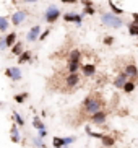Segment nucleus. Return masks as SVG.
<instances>
[{"label": "nucleus", "instance_id": "35", "mask_svg": "<svg viewBox=\"0 0 138 148\" xmlns=\"http://www.w3.org/2000/svg\"><path fill=\"white\" fill-rule=\"evenodd\" d=\"M60 2H64V3H77L78 0H60Z\"/></svg>", "mask_w": 138, "mask_h": 148}, {"label": "nucleus", "instance_id": "13", "mask_svg": "<svg viewBox=\"0 0 138 148\" xmlns=\"http://www.w3.org/2000/svg\"><path fill=\"white\" fill-rule=\"evenodd\" d=\"M3 39H5V46H7V47H12L13 44L16 42V33H8Z\"/></svg>", "mask_w": 138, "mask_h": 148}, {"label": "nucleus", "instance_id": "18", "mask_svg": "<svg viewBox=\"0 0 138 148\" xmlns=\"http://www.w3.org/2000/svg\"><path fill=\"white\" fill-rule=\"evenodd\" d=\"M12 47H13V49H12V54H13V56H20V54L23 52V44H21V42H15Z\"/></svg>", "mask_w": 138, "mask_h": 148}, {"label": "nucleus", "instance_id": "33", "mask_svg": "<svg viewBox=\"0 0 138 148\" xmlns=\"http://www.w3.org/2000/svg\"><path fill=\"white\" fill-rule=\"evenodd\" d=\"M46 135H47V132H46V129H41V130H39V137H41V138H44Z\"/></svg>", "mask_w": 138, "mask_h": 148}, {"label": "nucleus", "instance_id": "32", "mask_svg": "<svg viewBox=\"0 0 138 148\" xmlns=\"http://www.w3.org/2000/svg\"><path fill=\"white\" fill-rule=\"evenodd\" d=\"M49 33H51V31H49V29H46V31H44V33H42V34H39V38H38V39L44 41V39H46V38H47V36H49Z\"/></svg>", "mask_w": 138, "mask_h": 148}, {"label": "nucleus", "instance_id": "28", "mask_svg": "<svg viewBox=\"0 0 138 148\" xmlns=\"http://www.w3.org/2000/svg\"><path fill=\"white\" fill-rule=\"evenodd\" d=\"M33 145H34V147H38V148H42V147H44V142H42V138L39 137V138H34V140H33Z\"/></svg>", "mask_w": 138, "mask_h": 148}, {"label": "nucleus", "instance_id": "14", "mask_svg": "<svg viewBox=\"0 0 138 148\" xmlns=\"http://www.w3.org/2000/svg\"><path fill=\"white\" fill-rule=\"evenodd\" d=\"M10 134H12V140H13V142H15V143H20V132H18V125H16V124L10 129Z\"/></svg>", "mask_w": 138, "mask_h": 148}, {"label": "nucleus", "instance_id": "8", "mask_svg": "<svg viewBox=\"0 0 138 148\" xmlns=\"http://www.w3.org/2000/svg\"><path fill=\"white\" fill-rule=\"evenodd\" d=\"M39 34H41V26H39V25H36V26H33L29 29V33H28V36H26V41L33 42V41H36L39 38Z\"/></svg>", "mask_w": 138, "mask_h": 148}, {"label": "nucleus", "instance_id": "31", "mask_svg": "<svg viewBox=\"0 0 138 148\" xmlns=\"http://www.w3.org/2000/svg\"><path fill=\"white\" fill-rule=\"evenodd\" d=\"M94 12H96V10L93 8V5H89V7H85V13H88V15H94Z\"/></svg>", "mask_w": 138, "mask_h": 148}, {"label": "nucleus", "instance_id": "4", "mask_svg": "<svg viewBox=\"0 0 138 148\" xmlns=\"http://www.w3.org/2000/svg\"><path fill=\"white\" fill-rule=\"evenodd\" d=\"M78 83H80V75L77 73V72H68V75H67V80H65V86L67 88H77Z\"/></svg>", "mask_w": 138, "mask_h": 148}, {"label": "nucleus", "instance_id": "39", "mask_svg": "<svg viewBox=\"0 0 138 148\" xmlns=\"http://www.w3.org/2000/svg\"><path fill=\"white\" fill-rule=\"evenodd\" d=\"M0 106H2V103H0Z\"/></svg>", "mask_w": 138, "mask_h": 148}, {"label": "nucleus", "instance_id": "27", "mask_svg": "<svg viewBox=\"0 0 138 148\" xmlns=\"http://www.w3.org/2000/svg\"><path fill=\"white\" fill-rule=\"evenodd\" d=\"M26 98H28V93H21V95H15V98H13V99L16 101V103H20V104H21V103H25Z\"/></svg>", "mask_w": 138, "mask_h": 148}, {"label": "nucleus", "instance_id": "23", "mask_svg": "<svg viewBox=\"0 0 138 148\" xmlns=\"http://www.w3.org/2000/svg\"><path fill=\"white\" fill-rule=\"evenodd\" d=\"M109 7H111V10H112V13H114V15H122V13H124V10L119 8V7L114 3L112 0H109Z\"/></svg>", "mask_w": 138, "mask_h": 148}, {"label": "nucleus", "instance_id": "19", "mask_svg": "<svg viewBox=\"0 0 138 148\" xmlns=\"http://www.w3.org/2000/svg\"><path fill=\"white\" fill-rule=\"evenodd\" d=\"M122 90H124L125 93H132V91L135 90V82H128V80H127V82L124 83V86H122Z\"/></svg>", "mask_w": 138, "mask_h": 148}, {"label": "nucleus", "instance_id": "38", "mask_svg": "<svg viewBox=\"0 0 138 148\" xmlns=\"http://www.w3.org/2000/svg\"><path fill=\"white\" fill-rule=\"evenodd\" d=\"M25 2H38V0H25Z\"/></svg>", "mask_w": 138, "mask_h": 148}, {"label": "nucleus", "instance_id": "5", "mask_svg": "<svg viewBox=\"0 0 138 148\" xmlns=\"http://www.w3.org/2000/svg\"><path fill=\"white\" fill-rule=\"evenodd\" d=\"M5 75L10 80H13V82H20L21 80V70L18 69V67H8V69L5 70Z\"/></svg>", "mask_w": 138, "mask_h": 148}, {"label": "nucleus", "instance_id": "20", "mask_svg": "<svg viewBox=\"0 0 138 148\" xmlns=\"http://www.w3.org/2000/svg\"><path fill=\"white\" fill-rule=\"evenodd\" d=\"M31 60V52L29 51H23L20 54V64H25V62H29Z\"/></svg>", "mask_w": 138, "mask_h": 148}, {"label": "nucleus", "instance_id": "7", "mask_svg": "<svg viewBox=\"0 0 138 148\" xmlns=\"http://www.w3.org/2000/svg\"><path fill=\"white\" fill-rule=\"evenodd\" d=\"M64 20L67 23H75V25H81L83 23V15H77V13H65L64 15Z\"/></svg>", "mask_w": 138, "mask_h": 148}, {"label": "nucleus", "instance_id": "36", "mask_svg": "<svg viewBox=\"0 0 138 148\" xmlns=\"http://www.w3.org/2000/svg\"><path fill=\"white\" fill-rule=\"evenodd\" d=\"M83 5H85V7H89L91 2H89V0H83Z\"/></svg>", "mask_w": 138, "mask_h": 148}, {"label": "nucleus", "instance_id": "29", "mask_svg": "<svg viewBox=\"0 0 138 148\" xmlns=\"http://www.w3.org/2000/svg\"><path fill=\"white\" fill-rule=\"evenodd\" d=\"M75 140H77V137H65V138H64L65 147H67V145H70V143H73Z\"/></svg>", "mask_w": 138, "mask_h": 148}, {"label": "nucleus", "instance_id": "26", "mask_svg": "<svg viewBox=\"0 0 138 148\" xmlns=\"http://www.w3.org/2000/svg\"><path fill=\"white\" fill-rule=\"evenodd\" d=\"M33 125H34V129H38V130L44 129V124H42V121H41L39 117H34V119H33Z\"/></svg>", "mask_w": 138, "mask_h": 148}, {"label": "nucleus", "instance_id": "21", "mask_svg": "<svg viewBox=\"0 0 138 148\" xmlns=\"http://www.w3.org/2000/svg\"><path fill=\"white\" fill-rule=\"evenodd\" d=\"M101 140H102L104 147H112L114 142H115V140H114L112 137H109V135H102V137H101Z\"/></svg>", "mask_w": 138, "mask_h": 148}, {"label": "nucleus", "instance_id": "6", "mask_svg": "<svg viewBox=\"0 0 138 148\" xmlns=\"http://www.w3.org/2000/svg\"><path fill=\"white\" fill-rule=\"evenodd\" d=\"M25 18H26V12L25 10H18V12H15L12 16V25L13 26H20L23 21H25Z\"/></svg>", "mask_w": 138, "mask_h": 148}, {"label": "nucleus", "instance_id": "15", "mask_svg": "<svg viewBox=\"0 0 138 148\" xmlns=\"http://www.w3.org/2000/svg\"><path fill=\"white\" fill-rule=\"evenodd\" d=\"M8 18L7 16H0V33H5V31L8 29Z\"/></svg>", "mask_w": 138, "mask_h": 148}, {"label": "nucleus", "instance_id": "24", "mask_svg": "<svg viewBox=\"0 0 138 148\" xmlns=\"http://www.w3.org/2000/svg\"><path fill=\"white\" fill-rule=\"evenodd\" d=\"M52 145H54L55 148H62V147H65L64 138H60V137H54V140H52Z\"/></svg>", "mask_w": 138, "mask_h": 148}, {"label": "nucleus", "instance_id": "12", "mask_svg": "<svg viewBox=\"0 0 138 148\" xmlns=\"http://www.w3.org/2000/svg\"><path fill=\"white\" fill-rule=\"evenodd\" d=\"M127 80H128V77L125 75V72H120V73L117 75V78H115V82H114V83H115L117 88H120V90H122V86H124V83H125Z\"/></svg>", "mask_w": 138, "mask_h": 148}, {"label": "nucleus", "instance_id": "9", "mask_svg": "<svg viewBox=\"0 0 138 148\" xmlns=\"http://www.w3.org/2000/svg\"><path fill=\"white\" fill-rule=\"evenodd\" d=\"M106 119H107V114L99 109V111L93 112V117H91V121L94 122V124H104V122H106Z\"/></svg>", "mask_w": 138, "mask_h": 148}, {"label": "nucleus", "instance_id": "10", "mask_svg": "<svg viewBox=\"0 0 138 148\" xmlns=\"http://www.w3.org/2000/svg\"><path fill=\"white\" fill-rule=\"evenodd\" d=\"M81 67V72L85 77H93L96 75V65L94 64H85V65H80Z\"/></svg>", "mask_w": 138, "mask_h": 148}, {"label": "nucleus", "instance_id": "11", "mask_svg": "<svg viewBox=\"0 0 138 148\" xmlns=\"http://www.w3.org/2000/svg\"><path fill=\"white\" fill-rule=\"evenodd\" d=\"M124 72H125V75H127V77H130L132 80H135V78L138 77L137 67H135L133 64H128V65H125V70H124Z\"/></svg>", "mask_w": 138, "mask_h": 148}, {"label": "nucleus", "instance_id": "22", "mask_svg": "<svg viewBox=\"0 0 138 148\" xmlns=\"http://www.w3.org/2000/svg\"><path fill=\"white\" fill-rule=\"evenodd\" d=\"M13 119H15V124H16L18 127H25V121H23V117L16 112V111H13Z\"/></svg>", "mask_w": 138, "mask_h": 148}, {"label": "nucleus", "instance_id": "17", "mask_svg": "<svg viewBox=\"0 0 138 148\" xmlns=\"http://www.w3.org/2000/svg\"><path fill=\"white\" fill-rule=\"evenodd\" d=\"M128 33H130V36H137L138 34V21L128 23Z\"/></svg>", "mask_w": 138, "mask_h": 148}, {"label": "nucleus", "instance_id": "30", "mask_svg": "<svg viewBox=\"0 0 138 148\" xmlns=\"http://www.w3.org/2000/svg\"><path fill=\"white\" fill-rule=\"evenodd\" d=\"M114 38L112 36H107V38H104V44H106V46H111V44H114Z\"/></svg>", "mask_w": 138, "mask_h": 148}, {"label": "nucleus", "instance_id": "1", "mask_svg": "<svg viewBox=\"0 0 138 148\" xmlns=\"http://www.w3.org/2000/svg\"><path fill=\"white\" fill-rule=\"evenodd\" d=\"M101 106H102V103H101V99L96 98V96H88V98H85V101H83V108H85V111L89 112V114L99 111Z\"/></svg>", "mask_w": 138, "mask_h": 148}, {"label": "nucleus", "instance_id": "25", "mask_svg": "<svg viewBox=\"0 0 138 148\" xmlns=\"http://www.w3.org/2000/svg\"><path fill=\"white\" fill-rule=\"evenodd\" d=\"M78 69H80V62L68 60V72H77Z\"/></svg>", "mask_w": 138, "mask_h": 148}, {"label": "nucleus", "instance_id": "37", "mask_svg": "<svg viewBox=\"0 0 138 148\" xmlns=\"http://www.w3.org/2000/svg\"><path fill=\"white\" fill-rule=\"evenodd\" d=\"M132 18H133V21H138V13H133V15H132Z\"/></svg>", "mask_w": 138, "mask_h": 148}, {"label": "nucleus", "instance_id": "3", "mask_svg": "<svg viewBox=\"0 0 138 148\" xmlns=\"http://www.w3.org/2000/svg\"><path fill=\"white\" fill-rule=\"evenodd\" d=\"M59 16H60V10L57 8V7H54V5H51L49 10H46V15H44L47 23H55L59 20Z\"/></svg>", "mask_w": 138, "mask_h": 148}, {"label": "nucleus", "instance_id": "34", "mask_svg": "<svg viewBox=\"0 0 138 148\" xmlns=\"http://www.w3.org/2000/svg\"><path fill=\"white\" fill-rule=\"evenodd\" d=\"M3 49H7V46H5V39L2 38L0 39V51H3Z\"/></svg>", "mask_w": 138, "mask_h": 148}, {"label": "nucleus", "instance_id": "2", "mask_svg": "<svg viewBox=\"0 0 138 148\" xmlns=\"http://www.w3.org/2000/svg\"><path fill=\"white\" fill-rule=\"evenodd\" d=\"M101 21H102L106 26H111V28H122V25H124L122 18H119L114 13H104L102 16H101Z\"/></svg>", "mask_w": 138, "mask_h": 148}, {"label": "nucleus", "instance_id": "16", "mask_svg": "<svg viewBox=\"0 0 138 148\" xmlns=\"http://www.w3.org/2000/svg\"><path fill=\"white\" fill-rule=\"evenodd\" d=\"M80 59H81V52H80L78 49H73V51L70 52V57H68V60H73V62H80Z\"/></svg>", "mask_w": 138, "mask_h": 148}]
</instances>
